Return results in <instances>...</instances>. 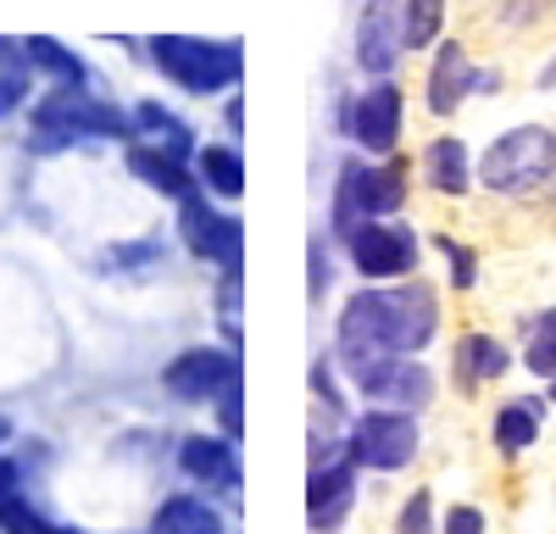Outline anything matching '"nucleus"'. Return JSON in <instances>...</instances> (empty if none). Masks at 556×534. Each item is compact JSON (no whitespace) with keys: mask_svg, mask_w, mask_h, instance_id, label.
I'll list each match as a JSON object with an SVG mask.
<instances>
[{"mask_svg":"<svg viewBox=\"0 0 556 534\" xmlns=\"http://www.w3.org/2000/svg\"><path fill=\"white\" fill-rule=\"evenodd\" d=\"M445 323V295L434 279L356 284L334 312V363L351 379L374 356H424Z\"/></svg>","mask_w":556,"mask_h":534,"instance_id":"nucleus-1","label":"nucleus"},{"mask_svg":"<svg viewBox=\"0 0 556 534\" xmlns=\"http://www.w3.org/2000/svg\"><path fill=\"white\" fill-rule=\"evenodd\" d=\"M134 123L128 106L101 96L89 84H45L28 101V151L34 156H62L78 145H128Z\"/></svg>","mask_w":556,"mask_h":534,"instance_id":"nucleus-2","label":"nucleus"},{"mask_svg":"<svg viewBox=\"0 0 556 534\" xmlns=\"http://www.w3.org/2000/svg\"><path fill=\"white\" fill-rule=\"evenodd\" d=\"M151 73L190 101H223L245 84V39L240 34H146Z\"/></svg>","mask_w":556,"mask_h":534,"instance_id":"nucleus-3","label":"nucleus"},{"mask_svg":"<svg viewBox=\"0 0 556 534\" xmlns=\"http://www.w3.org/2000/svg\"><path fill=\"white\" fill-rule=\"evenodd\" d=\"M556 178V128L513 123L479 151V190L495 201H534Z\"/></svg>","mask_w":556,"mask_h":534,"instance_id":"nucleus-4","label":"nucleus"},{"mask_svg":"<svg viewBox=\"0 0 556 534\" xmlns=\"http://www.w3.org/2000/svg\"><path fill=\"white\" fill-rule=\"evenodd\" d=\"M424 229L406 217H367L340 240V256L345 267L362 279V284H401V279H417L424 274Z\"/></svg>","mask_w":556,"mask_h":534,"instance_id":"nucleus-5","label":"nucleus"},{"mask_svg":"<svg viewBox=\"0 0 556 534\" xmlns=\"http://www.w3.org/2000/svg\"><path fill=\"white\" fill-rule=\"evenodd\" d=\"M173 234L201 267H212V274L217 267H245V217H240V206H223L206 190L178 201Z\"/></svg>","mask_w":556,"mask_h":534,"instance_id":"nucleus-6","label":"nucleus"},{"mask_svg":"<svg viewBox=\"0 0 556 534\" xmlns=\"http://www.w3.org/2000/svg\"><path fill=\"white\" fill-rule=\"evenodd\" d=\"M417 445H424V429H417L412 412H390V407H367L345 423V457L362 473H401L417 462Z\"/></svg>","mask_w":556,"mask_h":534,"instance_id":"nucleus-7","label":"nucleus"},{"mask_svg":"<svg viewBox=\"0 0 556 534\" xmlns=\"http://www.w3.org/2000/svg\"><path fill=\"white\" fill-rule=\"evenodd\" d=\"M356 395L367 407H390V412H429L434 395H440V379L424 356H374L367 368L351 373Z\"/></svg>","mask_w":556,"mask_h":534,"instance_id":"nucleus-8","label":"nucleus"},{"mask_svg":"<svg viewBox=\"0 0 556 534\" xmlns=\"http://www.w3.org/2000/svg\"><path fill=\"white\" fill-rule=\"evenodd\" d=\"M351 151L362 156H395L406 145V89L401 78H367L351 89Z\"/></svg>","mask_w":556,"mask_h":534,"instance_id":"nucleus-9","label":"nucleus"},{"mask_svg":"<svg viewBox=\"0 0 556 534\" xmlns=\"http://www.w3.org/2000/svg\"><path fill=\"white\" fill-rule=\"evenodd\" d=\"M240 373H245L240 345H223V340H212V345H184L173 363L162 368V390H167L173 400H184V407H212V400L235 384Z\"/></svg>","mask_w":556,"mask_h":534,"instance_id":"nucleus-10","label":"nucleus"},{"mask_svg":"<svg viewBox=\"0 0 556 534\" xmlns=\"http://www.w3.org/2000/svg\"><path fill=\"white\" fill-rule=\"evenodd\" d=\"M351 62L362 78H395L406 62V28L401 0H362L351 23Z\"/></svg>","mask_w":556,"mask_h":534,"instance_id":"nucleus-11","label":"nucleus"},{"mask_svg":"<svg viewBox=\"0 0 556 534\" xmlns=\"http://www.w3.org/2000/svg\"><path fill=\"white\" fill-rule=\"evenodd\" d=\"M473 84H479V62H473V51L462 39H440L434 51H429V62H424V112L434 117V123H451V117H462V106L473 101Z\"/></svg>","mask_w":556,"mask_h":534,"instance_id":"nucleus-12","label":"nucleus"},{"mask_svg":"<svg viewBox=\"0 0 556 534\" xmlns=\"http://www.w3.org/2000/svg\"><path fill=\"white\" fill-rule=\"evenodd\" d=\"M417 178H424V190L440 195V201H468L473 185H479V156L462 134L440 128L424 140V151H417Z\"/></svg>","mask_w":556,"mask_h":534,"instance_id":"nucleus-13","label":"nucleus"},{"mask_svg":"<svg viewBox=\"0 0 556 534\" xmlns=\"http://www.w3.org/2000/svg\"><path fill=\"white\" fill-rule=\"evenodd\" d=\"M356 462L334 457V462H317L306 468V529L312 534H340L345 518L356 512Z\"/></svg>","mask_w":556,"mask_h":534,"instance_id":"nucleus-14","label":"nucleus"},{"mask_svg":"<svg viewBox=\"0 0 556 534\" xmlns=\"http://www.w3.org/2000/svg\"><path fill=\"white\" fill-rule=\"evenodd\" d=\"M367 185H374V156L345 151V156L334 162V178H329V212H323V229H329L334 245L356 229V223L374 217V195H367Z\"/></svg>","mask_w":556,"mask_h":534,"instance_id":"nucleus-15","label":"nucleus"},{"mask_svg":"<svg viewBox=\"0 0 556 534\" xmlns=\"http://www.w3.org/2000/svg\"><path fill=\"white\" fill-rule=\"evenodd\" d=\"M123 167H128V178L139 190H151V195H162V201H190V195H201V185H195V167L184 162V156H167V151H156V145H146V140H128L123 145Z\"/></svg>","mask_w":556,"mask_h":534,"instance_id":"nucleus-16","label":"nucleus"},{"mask_svg":"<svg viewBox=\"0 0 556 534\" xmlns=\"http://www.w3.org/2000/svg\"><path fill=\"white\" fill-rule=\"evenodd\" d=\"M128 123H134V140H146V145H156V151H167V156L195 162V151H201V134L190 128V117L173 112V106L156 101V96H134V101H128Z\"/></svg>","mask_w":556,"mask_h":534,"instance_id":"nucleus-17","label":"nucleus"},{"mask_svg":"<svg viewBox=\"0 0 556 534\" xmlns=\"http://www.w3.org/2000/svg\"><path fill=\"white\" fill-rule=\"evenodd\" d=\"M178 468L206 490H240V440L228 434H184L178 440Z\"/></svg>","mask_w":556,"mask_h":534,"instance_id":"nucleus-18","label":"nucleus"},{"mask_svg":"<svg viewBox=\"0 0 556 534\" xmlns=\"http://www.w3.org/2000/svg\"><path fill=\"white\" fill-rule=\"evenodd\" d=\"M451 368H456L462 390L479 395L484 384L513 373V345H506L501 334H490V329H468V334H456V345H451Z\"/></svg>","mask_w":556,"mask_h":534,"instance_id":"nucleus-19","label":"nucleus"},{"mask_svg":"<svg viewBox=\"0 0 556 534\" xmlns=\"http://www.w3.org/2000/svg\"><path fill=\"white\" fill-rule=\"evenodd\" d=\"M195 185L223 201V206H240L245 201V185H251V167H245V145L240 140H201L195 151Z\"/></svg>","mask_w":556,"mask_h":534,"instance_id":"nucleus-20","label":"nucleus"},{"mask_svg":"<svg viewBox=\"0 0 556 534\" xmlns=\"http://www.w3.org/2000/svg\"><path fill=\"white\" fill-rule=\"evenodd\" d=\"M545 412H551L545 395H513V400H501V407H495V423H490L495 452H501L506 462H518L523 452H534V445H540V429H545Z\"/></svg>","mask_w":556,"mask_h":534,"instance_id":"nucleus-21","label":"nucleus"},{"mask_svg":"<svg viewBox=\"0 0 556 534\" xmlns=\"http://www.w3.org/2000/svg\"><path fill=\"white\" fill-rule=\"evenodd\" d=\"M23 56H28L34 78H45V84H89V62L56 34H23Z\"/></svg>","mask_w":556,"mask_h":534,"instance_id":"nucleus-22","label":"nucleus"},{"mask_svg":"<svg viewBox=\"0 0 556 534\" xmlns=\"http://www.w3.org/2000/svg\"><path fill=\"white\" fill-rule=\"evenodd\" d=\"M412 178H417V167L406 162V151L374 156V185H367V195H374V217H406V206H412Z\"/></svg>","mask_w":556,"mask_h":534,"instance_id":"nucleus-23","label":"nucleus"},{"mask_svg":"<svg viewBox=\"0 0 556 534\" xmlns=\"http://www.w3.org/2000/svg\"><path fill=\"white\" fill-rule=\"evenodd\" d=\"M401 28H406V56H429L451 34V0H401Z\"/></svg>","mask_w":556,"mask_h":534,"instance_id":"nucleus-24","label":"nucleus"},{"mask_svg":"<svg viewBox=\"0 0 556 534\" xmlns=\"http://www.w3.org/2000/svg\"><path fill=\"white\" fill-rule=\"evenodd\" d=\"M151 534H228L223 512L201 496H167L151 518Z\"/></svg>","mask_w":556,"mask_h":534,"instance_id":"nucleus-25","label":"nucleus"},{"mask_svg":"<svg viewBox=\"0 0 556 534\" xmlns=\"http://www.w3.org/2000/svg\"><path fill=\"white\" fill-rule=\"evenodd\" d=\"M28 101H34V67L23 56V39L0 34V123L28 112Z\"/></svg>","mask_w":556,"mask_h":534,"instance_id":"nucleus-26","label":"nucleus"},{"mask_svg":"<svg viewBox=\"0 0 556 534\" xmlns=\"http://www.w3.org/2000/svg\"><path fill=\"white\" fill-rule=\"evenodd\" d=\"M212 312H217L223 345H240L245 340V267H217V279H212Z\"/></svg>","mask_w":556,"mask_h":534,"instance_id":"nucleus-27","label":"nucleus"},{"mask_svg":"<svg viewBox=\"0 0 556 534\" xmlns=\"http://www.w3.org/2000/svg\"><path fill=\"white\" fill-rule=\"evenodd\" d=\"M518 345H523V368L534 379L556 373V306H540L529 318H518Z\"/></svg>","mask_w":556,"mask_h":534,"instance_id":"nucleus-28","label":"nucleus"},{"mask_svg":"<svg viewBox=\"0 0 556 534\" xmlns=\"http://www.w3.org/2000/svg\"><path fill=\"white\" fill-rule=\"evenodd\" d=\"M340 274H345V256H340V245L329 240V229L312 234V240H306V301L323 306V301L334 295Z\"/></svg>","mask_w":556,"mask_h":534,"instance_id":"nucleus-29","label":"nucleus"},{"mask_svg":"<svg viewBox=\"0 0 556 534\" xmlns=\"http://www.w3.org/2000/svg\"><path fill=\"white\" fill-rule=\"evenodd\" d=\"M162 262H167V240H162V234H134V240H117V245H106V256H101L106 274H123V279L151 274V267H162Z\"/></svg>","mask_w":556,"mask_h":534,"instance_id":"nucleus-30","label":"nucleus"},{"mask_svg":"<svg viewBox=\"0 0 556 534\" xmlns=\"http://www.w3.org/2000/svg\"><path fill=\"white\" fill-rule=\"evenodd\" d=\"M429 245L445 256V284H451L456 295H473V290H479V267H484V262H479V245H462L451 229H434Z\"/></svg>","mask_w":556,"mask_h":534,"instance_id":"nucleus-31","label":"nucleus"},{"mask_svg":"<svg viewBox=\"0 0 556 534\" xmlns=\"http://www.w3.org/2000/svg\"><path fill=\"white\" fill-rule=\"evenodd\" d=\"M306 384H312L317 412H329V418H345V412H351V400H345V373H340L334 356H317L312 373H306Z\"/></svg>","mask_w":556,"mask_h":534,"instance_id":"nucleus-32","label":"nucleus"},{"mask_svg":"<svg viewBox=\"0 0 556 534\" xmlns=\"http://www.w3.org/2000/svg\"><path fill=\"white\" fill-rule=\"evenodd\" d=\"M0 534H67V529H56V523L17 490V496L0 501Z\"/></svg>","mask_w":556,"mask_h":534,"instance_id":"nucleus-33","label":"nucleus"},{"mask_svg":"<svg viewBox=\"0 0 556 534\" xmlns=\"http://www.w3.org/2000/svg\"><path fill=\"white\" fill-rule=\"evenodd\" d=\"M212 412H217V429H223L228 440H240V434H245V373L212 400Z\"/></svg>","mask_w":556,"mask_h":534,"instance_id":"nucleus-34","label":"nucleus"},{"mask_svg":"<svg viewBox=\"0 0 556 534\" xmlns=\"http://www.w3.org/2000/svg\"><path fill=\"white\" fill-rule=\"evenodd\" d=\"M395 534H434V490H412V496L401 501Z\"/></svg>","mask_w":556,"mask_h":534,"instance_id":"nucleus-35","label":"nucleus"},{"mask_svg":"<svg viewBox=\"0 0 556 534\" xmlns=\"http://www.w3.org/2000/svg\"><path fill=\"white\" fill-rule=\"evenodd\" d=\"M490 523H484V512L473 507V501H456V507H445V518H440V534H484Z\"/></svg>","mask_w":556,"mask_h":534,"instance_id":"nucleus-36","label":"nucleus"},{"mask_svg":"<svg viewBox=\"0 0 556 534\" xmlns=\"http://www.w3.org/2000/svg\"><path fill=\"white\" fill-rule=\"evenodd\" d=\"M217 117H223V140H240L245 145V89H228Z\"/></svg>","mask_w":556,"mask_h":534,"instance_id":"nucleus-37","label":"nucleus"},{"mask_svg":"<svg viewBox=\"0 0 556 534\" xmlns=\"http://www.w3.org/2000/svg\"><path fill=\"white\" fill-rule=\"evenodd\" d=\"M329 134L334 140H351V89H340L334 106H329Z\"/></svg>","mask_w":556,"mask_h":534,"instance_id":"nucleus-38","label":"nucleus"},{"mask_svg":"<svg viewBox=\"0 0 556 534\" xmlns=\"http://www.w3.org/2000/svg\"><path fill=\"white\" fill-rule=\"evenodd\" d=\"M17 490H23V468H17L12 457H0V501L17 496Z\"/></svg>","mask_w":556,"mask_h":534,"instance_id":"nucleus-39","label":"nucleus"},{"mask_svg":"<svg viewBox=\"0 0 556 534\" xmlns=\"http://www.w3.org/2000/svg\"><path fill=\"white\" fill-rule=\"evenodd\" d=\"M473 96H501V73H495V67H479V84H473Z\"/></svg>","mask_w":556,"mask_h":534,"instance_id":"nucleus-40","label":"nucleus"},{"mask_svg":"<svg viewBox=\"0 0 556 534\" xmlns=\"http://www.w3.org/2000/svg\"><path fill=\"white\" fill-rule=\"evenodd\" d=\"M534 84H540V89H556V51H551V62L540 67V78H534Z\"/></svg>","mask_w":556,"mask_h":534,"instance_id":"nucleus-41","label":"nucleus"},{"mask_svg":"<svg viewBox=\"0 0 556 534\" xmlns=\"http://www.w3.org/2000/svg\"><path fill=\"white\" fill-rule=\"evenodd\" d=\"M545 400H551V407H556V373L545 379Z\"/></svg>","mask_w":556,"mask_h":534,"instance_id":"nucleus-42","label":"nucleus"},{"mask_svg":"<svg viewBox=\"0 0 556 534\" xmlns=\"http://www.w3.org/2000/svg\"><path fill=\"white\" fill-rule=\"evenodd\" d=\"M7 440H12V423H7V418H0V445H7Z\"/></svg>","mask_w":556,"mask_h":534,"instance_id":"nucleus-43","label":"nucleus"}]
</instances>
